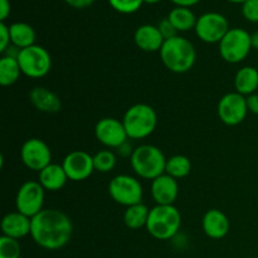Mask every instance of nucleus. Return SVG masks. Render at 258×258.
<instances>
[{"instance_id":"cd10ccee","label":"nucleus","mask_w":258,"mask_h":258,"mask_svg":"<svg viewBox=\"0 0 258 258\" xmlns=\"http://www.w3.org/2000/svg\"><path fill=\"white\" fill-rule=\"evenodd\" d=\"M22 246L19 239L12 237H0V258H20Z\"/></svg>"},{"instance_id":"f03ea898","label":"nucleus","mask_w":258,"mask_h":258,"mask_svg":"<svg viewBox=\"0 0 258 258\" xmlns=\"http://www.w3.org/2000/svg\"><path fill=\"white\" fill-rule=\"evenodd\" d=\"M159 54L163 64L170 72L178 75L189 72L197 60V52L193 43L180 35L166 39Z\"/></svg>"},{"instance_id":"f257e3e1","label":"nucleus","mask_w":258,"mask_h":258,"mask_svg":"<svg viewBox=\"0 0 258 258\" xmlns=\"http://www.w3.org/2000/svg\"><path fill=\"white\" fill-rule=\"evenodd\" d=\"M72 233V221L59 209L45 208L32 218L30 236L43 249L57 251L63 248L71 241Z\"/></svg>"},{"instance_id":"393cba45","label":"nucleus","mask_w":258,"mask_h":258,"mask_svg":"<svg viewBox=\"0 0 258 258\" xmlns=\"http://www.w3.org/2000/svg\"><path fill=\"white\" fill-rule=\"evenodd\" d=\"M20 75H23L20 70L18 58L3 55L0 58V85L3 87H9L15 82H18Z\"/></svg>"},{"instance_id":"72a5a7b5","label":"nucleus","mask_w":258,"mask_h":258,"mask_svg":"<svg viewBox=\"0 0 258 258\" xmlns=\"http://www.w3.org/2000/svg\"><path fill=\"white\" fill-rule=\"evenodd\" d=\"M70 7L75 9H86L95 3V0H64Z\"/></svg>"},{"instance_id":"4468645a","label":"nucleus","mask_w":258,"mask_h":258,"mask_svg":"<svg viewBox=\"0 0 258 258\" xmlns=\"http://www.w3.org/2000/svg\"><path fill=\"white\" fill-rule=\"evenodd\" d=\"M68 179L72 181H83L95 171L93 156L87 151L75 150L66 155L62 163Z\"/></svg>"},{"instance_id":"6ab92c4d","label":"nucleus","mask_w":258,"mask_h":258,"mask_svg":"<svg viewBox=\"0 0 258 258\" xmlns=\"http://www.w3.org/2000/svg\"><path fill=\"white\" fill-rule=\"evenodd\" d=\"M29 101L38 111L44 113H57L62 107L59 96L42 86L34 87L30 91Z\"/></svg>"},{"instance_id":"9b49d317","label":"nucleus","mask_w":258,"mask_h":258,"mask_svg":"<svg viewBox=\"0 0 258 258\" xmlns=\"http://www.w3.org/2000/svg\"><path fill=\"white\" fill-rule=\"evenodd\" d=\"M218 117L224 125L237 126L242 123L248 113L246 96L238 92H228L222 96L217 105Z\"/></svg>"},{"instance_id":"bb28decb","label":"nucleus","mask_w":258,"mask_h":258,"mask_svg":"<svg viewBox=\"0 0 258 258\" xmlns=\"http://www.w3.org/2000/svg\"><path fill=\"white\" fill-rule=\"evenodd\" d=\"M117 163L115 153L111 150H100L93 155V165H95V171L100 173H110L113 170Z\"/></svg>"},{"instance_id":"7c9ffc66","label":"nucleus","mask_w":258,"mask_h":258,"mask_svg":"<svg viewBox=\"0 0 258 258\" xmlns=\"http://www.w3.org/2000/svg\"><path fill=\"white\" fill-rule=\"evenodd\" d=\"M158 28H159L161 35H163V38L165 40L170 39V38L176 37V35H179L178 30L175 29V27L171 24V22L168 19V18L160 20V22H159V24H158Z\"/></svg>"},{"instance_id":"20e7f679","label":"nucleus","mask_w":258,"mask_h":258,"mask_svg":"<svg viewBox=\"0 0 258 258\" xmlns=\"http://www.w3.org/2000/svg\"><path fill=\"white\" fill-rule=\"evenodd\" d=\"M181 214L175 206H158L150 209L146 231L153 238L169 241L180 231Z\"/></svg>"},{"instance_id":"c85d7f7f","label":"nucleus","mask_w":258,"mask_h":258,"mask_svg":"<svg viewBox=\"0 0 258 258\" xmlns=\"http://www.w3.org/2000/svg\"><path fill=\"white\" fill-rule=\"evenodd\" d=\"M108 4L121 14H133L144 4V0H108Z\"/></svg>"},{"instance_id":"f3484780","label":"nucleus","mask_w":258,"mask_h":258,"mask_svg":"<svg viewBox=\"0 0 258 258\" xmlns=\"http://www.w3.org/2000/svg\"><path fill=\"white\" fill-rule=\"evenodd\" d=\"M32 229V218L20 212H10L5 214L2 219L3 236L20 239L30 234Z\"/></svg>"},{"instance_id":"6e6552de","label":"nucleus","mask_w":258,"mask_h":258,"mask_svg":"<svg viewBox=\"0 0 258 258\" xmlns=\"http://www.w3.org/2000/svg\"><path fill=\"white\" fill-rule=\"evenodd\" d=\"M108 194L111 199L123 207H131L141 203L144 189L140 180L127 174H120L111 179L108 184Z\"/></svg>"},{"instance_id":"ea45409f","label":"nucleus","mask_w":258,"mask_h":258,"mask_svg":"<svg viewBox=\"0 0 258 258\" xmlns=\"http://www.w3.org/2000/svg\"><path fill=\"white\" fill-rule=\"evenodd\" d=\"M228 2L236 3V4H243V3L247 2V0H228Z\"/></svg>"},{"instance_id":"1a4fd4ad","label":"nucleus","mask_w":258,"mask_h":258,"mask_svg":"<svg viewBox=\"0 0 258 258\" xmlns=\"http://www.w3.org/2000/svg\"><path fill=\"white\" fill-rule=\"evenodd\" d=\"M45 198V189L39 181L28 180L19 186L15 197V208L29 218L37 216L43 211Z\"/></svg>"},{"instance_id":"c9c22d12","label":"nucleus","mask_w":258,"mask_h":258,"mask_svg":"<svg viewBox=\"0 0 258 258\" xmlns=\"http://www.w3.org/2000/svg\"><path fill=\"white\" fill-rule=\"evenodd\" d=\"M175 4V7H184V8H190L193 5L198 4L201 0H171Z\"/></svg>"},{"instance_id":"58836bf2","label":"nucleus","mask_w":258,"mask_h":258,"mask_svg":"<svg viewBox=\"0 0 258 258\" xmlns=\"http://www.w3.org/2000/svg\"><path fill=\"white\" fill-rule=\"evenodd\" d=\"M159 2H161V0H144V3H146V4H156Z\"/></svg>"},{"instance_id":"7ed1b4c3","label":"nucleus","mask_w":258,"mask_h":258,"mask_svg":"<svg viewBox=\"0 0 258 258\" xmlns=\"http://www.w3.org/2000/svg\"><path fill=\"white\" fill-rule=\"evenodd\" d=\"M166 160L163 151L155 145L144 144L134 149L130 164L134 173L141 179L151 180L165 174Z\"/></svg>"},{"instance_id":"39448f33","label":"nucleus","mask_w":258,"mask_h":258,"mask_svg":"<svg viewBox=\"0 0 258 258\" xmlns=\"http://www.w3.org/2000/svg\"><path fill=\"white\" fill-rule=\"evenodd\" d=\"M122 123L128 139L141 140L155 131L158 126V115L154 107L148 103H136L126 110Z\"/></svg>"},{"instance_id":"e433bc0d","label":"nucleus","mask_w":258,"mask_h":258,"mask_svg":"<svg viewBox=\"0 0 258 258\" xmlns=\"http://www.w3.org/2000/svg\"><path fill=\"white\" fill-rule=\"evenodd\" d=\"M117 150H118V153H120L122 156H131V155H133V153H134V150L131 149V146L128 145V143H125L123 145H121L120 148L117 149Z\"/></svg>"},{"instance_id":"423d86ee","label":"nucleus","mask_w":258,"mask_h":258,"mask_svg":"<svg viewBox=\"0 0 258 258\" xmlns=\"http://www.w3.org/2000/svg\"><path fill=\"white\" fill-rule=\"evenodd\" d=\"M251 49V34L242 28H231L219 42V54L222 59L232 64L246 59Z\"/></svg>"},{"instance_id":"b1692460","label":"nucleus","mask_w":258,"mask_h":258,"mask_svg":"<svg viewBox=\"0 0 258 258\" xmlns=\"http://www.w3.org/2000/svg\"><path fill=\"white\" fill-rule=\"evenodd\" d=\"M150 209L141 202V203L134 204V206L127 207L123 213V223L130 229H140L146 227L148 223Z\"/></svg>"},{"instance_id":"4be33fe9","label":"nucleus","mask_w":258,"mask_h":258,"mask_svg":"<svg viewBox=\"0 0 258 258\" xmlns=\"http://www.w3.org/2000/svg\"><path fill=\"white\" fill-rule=\"evenodd\" d=\"M9 29L12 44L19 49H24V48L32 47L35 44L37 34L32 25H29L28 23H13L12 25H9Z\"/></svg>"},{"instance_id":"412c9836","label":"nucleus","mask_w":258,"mask_h":258,"mask_svg":"<svg viewBox=\"0 0 258 258\" xmlns=\"http://www.w3.org/2000/svg\"><path fill=\"white\" fill-rule=\"evenodd\" d=\"M236 92L243 96H251L258 90V70L252 66H244L234 76Z\"/></svg>"},{"instance_id":"a878e982","label":"nucleus","mask_w":258,"mask_h":258,"mask_svg":"<svg viewBox=\"0 0 258 258\" xmlns=\"http://www.w3.org/2000/svg\"><path fill=\"white\" fill-rule=\"evenodd\" d=\"M191 171V161L185 155H174L166 160L165 173L174 179H183Z\"/></svg>"},{"instance_id":"4c0bfd02","label":"nucleus","mask_w":258,"mask_h":258,"mask_svg":"<svg viewBox=\"0 0 258 258\" xmlns=\"http://www.w3.org/2000/svg\"><path fill=\"white\" fill-rule=\"evenodd\" d=\"M251 44H252V49L258 50V30H256V32H253L251 34Z\"/></svg>"},{"instance_id":"c756f323","label":"nucleus","mask_w":258,"mask_h":258,"mask_svg":"<svg viewBox=\"0 0 258 258\" xmlns=\"http://www.w3.org/2000/svg\"><path fill=\"white\" fill-rule=\"evenodd\" d=\"M242 14L248 22L258 23V0H247L242 4Z\"/></svg>"},{"instance_id":"2eb2a0df","label":"nucleus","mask_w":258,"mask_h":258,"mask_svg":"<svg viewBox=\"0 0 258 258\" xmlns=\"http://www.w3.org/2000/svg\"><path fill=\"white\" fill-rule=\"evenodd\" d=\"M150 193L158 206H174L179 196L178 180L166 173L163 174L151 181Z\"/></svg>"},{"instance_id":"f704fd0d","label":"nucleus","mask_w":258,"mask_h":258,"mask_svg":"<svg viewBox=\"0 0 258 258\" xmlns=\"http://www.w3.org/2000/svg\"><path fill=\"white\" fill-rule=\"evenodd\" d=\"M10 10L12 7L9 0H0V22H5V19L9 17Z\"/></svg>"},{"instance_id":"473e14b6","label":"nucleus","mask_w":258,"mask_h":258,"mask_svg":"<svg viewBox=\"0 0 258 258\" xmlns=\"http://www.w3.org/2000/svg\"><path fill=\"white\" fill-rule=\"evenodd\" d=\"M247 107L248 112H252L253 115H258V93H253L251 96H247Z\"/></svg>"},{"instance_id":"0eeeda50","label":"nucleus","mask_w":258,"mask_h":258,"mask_svg":"<svg viewBox=\"0 0 258 258\" xmlns=\"http://www.w3.org/2000/svg\"><path fill=\"white\" fill-rule=\"evenodd\" d=\"M20 70L29 78H43L52 70V57L42 45L34 44L24 48L18 55Z\"/></svg>"},{"instance_id":"aec40b11","label":"nucleus","mask_w":258,"mask_h":258,"mask_svg":"<svg viewBox=\"0 0 258 258\" xmlns=\"http://www.w3.org/2000/svg\"><path fill=\"white\" fill-rule=\"evenodd\" d=\"M70 180L64 169L59 164L52 163L39 171L38 181L48 191H57L64 188L66 183Z\"/></svg>"},{"instance_id":"5701e85b","label":"nucleus","mask_w":258,"mask_h":258,"mask_svg":"<svg viewBox=\"0 0 258 258\" xmlns=\"http://www.w3.org/2000/svg\"><path fill=\"white\" fill-rule=\"evenodd\" d=\"M168 19L170 20L171 24L175 27L178 32H188V30L196 28L198 18L191 12L190 8L175 7L169 13Z\"/></svg>"},{"instance_id":"dca6fc26","label":"nucleus","mask_w":258,"mask_h":258,"mask_svg":"<svg viewBox=\"0 0 258 258\" xmlns=\"http://www.w3.org/2000/svg\"><path fill=\"white\" fill-rule=\"evenodd\" d=\"M202 228L207 237L212 239H222L228 234L231 222L228 217L219 209H209L202 219Z\"/></svg>"},{"instance_id":"9d476101","label":"nucleus","mask_w":258,"mask_h":258,"mask_svg":"<svg viewBox=\"0 0 258 258\" xmlns=\"http://www.w3.org/2000/svg\"><path fill=\"white\" fill-rule=\"evenodd\" d=\"M229 28L228 19L223 14L217 12H208L202 14L197 20L194 30L202 42L214 44L221 42L224 35L228 33Z\"/></svg>"},{"instance_id":"f8f14e48","label":"nucleus","mask_w":258,"mask_h":258,"mask_svg":"<svg viewBox=\"0 0 258 258\" xmlns=\"http://www.w3.org/2000/svg\"><path fill=\"white\" fill-rule=\"evenodd\" d=\"M22 163L30 170L39 173L40 170L52 164V151L47 143L37 138L28 139L20 149Z\"/></svg>"},{"instance_id":"a19ab883","label":"nucleus","mask_w":258,"mask_h":258,"mask_svg":"<svg viewBox=\"0 0 258 258\" xmlns=\"http://www.w3.org/2000/svg\"><path fill=\"white\" fill-rule=\"evenodd\" d=\"M251 258H258V257H251Z\"/></svg>"},{"instance_id":"2f4dec72","label":"nucleus","mask_w":258,"mask_h":258,"mask_svg":"<svg viewBox=\"0 0 258 258\" xmlns=\"http://www.w3.org/2000/svg\"><path fill=\"white\" fill-rule=\"evenodd\" d=\"M10 44L12 39H10L9 25L5 24V22H0V52L4 53Z\"/></svg>"},{"instance_id":"ddd939ff","label":"nucleus","mask_w":258,"mask_h":258,"mask_svg":"<svg viewBox=\"0 0 258 258\" xmlns=\"http://www.w3.org/2000/svg\"><path fill=\"white\" fill-rule=\"evenodd\" d=\"M95 136L100 144L108 149H118L127 143V133L122 120L115 117H103L95 126Z\"/></svg>"},{"instance_id":"a211bd4d","label":"nucleus","mask_w":258,"mask_h":258,"mask_svg":"<svg viewBox=\"0 0 258 258\" xmlns=\"http://www.w3.org/2000/svg\"><path fill=\"white\" fill-rule=\"evenodd\" d=\"M134 40L139 49L148 53L160 52L165 39L161 35L158 25L144 24L135 30Z\"/></svg>"}]
</instances>
